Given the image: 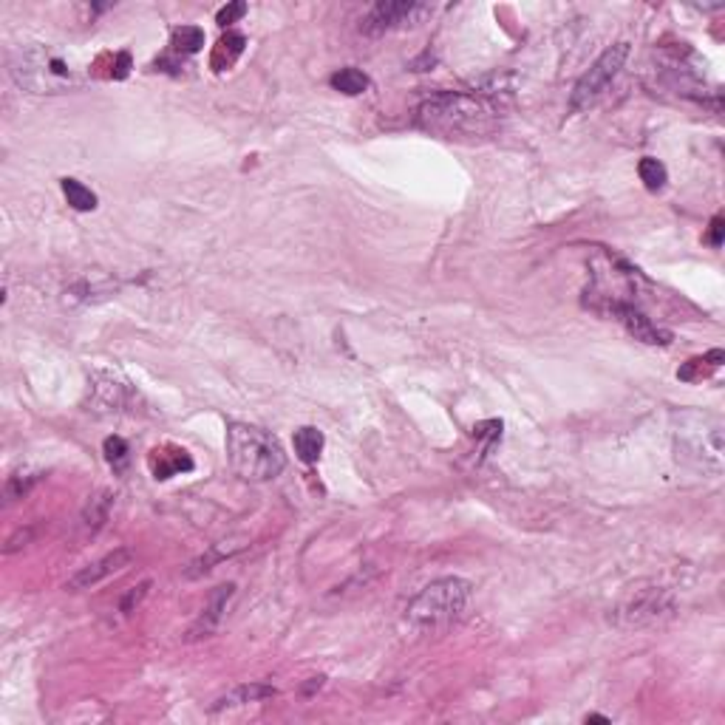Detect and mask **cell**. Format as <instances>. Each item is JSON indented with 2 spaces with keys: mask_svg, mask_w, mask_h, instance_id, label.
<instances>
[{
  "mask_svg": "<svg viewBox=\"0 0 725 725\" xmlns=\"http://www.w3.org/2000/svg\"><path fill=\"white\" fill-rule=\"evenodd\" d=\"M674 454L677 462L698 473L717 476L725 465V423L708 411H680L674 414Z\"/></svg>",
  "mask_w": 725,
  "mask_h": 725,
  "instance_id": "obj_1",
  "label": "cell"
},
{
  "mask_svg": "<svg viewBox=\"0 0 725 725\" xmlns=\"http://www.w3.org/2000/svg\"><path fill=\"white\" fill-rule=\"evenodd\" d=\"M473 598V584L459 575L437 578L428 587H423L405 606V623L414 632L437 635L465 615V609Z\"/></svg>",
  "mask_w": 725,
  "mask_h": 725,
  "instance_id": "obj_2",
  "label": "cell"
},
{
  "mask_svg": "<svg viewBox=\"0 0 725 725\" xmlns=\"http://www.w3.org/2000/svg\"><path fill=\"white\" fill-rule=\"evenodd\" d=\"M227 462L244 482H269L286 468V454L269 431L250 423H230Z\"/></svg>",
  "mask_w": 725,
  "mask_h": 725,
  "instance_id": "obj_3",
  "label": "cell"
},
{
  "mask_svg": "<svg viewBox=\"0 0 725 725\" xmlns=\"http://www.w3.org/2000/svg\"><path fill=\"white\" fill-rule=\"evenodd\" d=\"M12 77L18 85L35 91V94H63L77 89L82 77L74 71V66L66 63L60 54L46 46L20 49L12 60Z\"/></svg>",
  "mask_w": 725,
  "mask_h": 725,
  "instance_id": "obj_4",
  "label": "cell"
},
{
  "mask_svg": "<svg viewBox=\"0 0 725 725\" xmlns=\"http://www.w3.org/2000/svg\"><path fill=\"white\" fill-rule=\"evenodd\" d=\"M674 609L677 604L669 589L646 587V589L629 592L627 598L609 609V623H615L620 629H641V627H651V623L672 618Z\"/></svg>",
  "mask_w": 725,
  "mask_h": 725,
  "instance_id": "obj_5",
  "label": "cell"
},
{
  "mask_svg": "<svg viewBox=\"0 0 725 725\" xmlns=\"http://www.w3.org/2000/svg\"><path fill=\"white\" fill-rule=\"evenodd\" d=\"M627 57H629V43H615V46H609L598 60L589 66V71H584V77L575 82V89L570 94V111L578 113L589 105H596L606 94L609 85L615 82V77L620 74Z\"/></svg>",
  "mask_w": 725,
  "mask_h": 725,
  "instance_id": "obj_6",
  "label": "cell"
},
{
  "mask_svg": "<svg viewBox=\"0 0 725 725\" xmlns=\"http://www.w3.org/2000/svg\"><path fill=\"white\" fill-rule=\"evenodd\" d=\"M428 120L431 128H448V130H465L479 128V120L493 113L485 103L468 94H442L419 111Z\"/></svg>",
  "mask_w": 725,
  "mask_h": 725,
  "instance_id": "obj_7",
  "label": "cell"
},
{
  "mask_svg": "<svg viewBox=\"0 0 725 725\" xmlns=\"http://www.w3.org/2000/svg\"><path fill=\"white\" fill-rule=\"evenodd\" d=\"M428 6L414 4V0H383V4L371 6V12L362 20V32L366 35H383L391 28H400L405 23H414L419 14H425Z\"/></svg>",
  "mask_w": 725,
  "mask_h": 725,
  "instance_id": "obj_8",
  "label": "cell"
},
{
  "mask_svg": "<svg viewBox=\"0 0 725 725\" xmlns=\"http://www.w3.org/2000/svg\"><path fill=\"white\" fill-rule=\"evenodd\" d=\"M130 558H134V553H130L128 547H117L113 553H108V556H103V558H97V561H91V564H85V567H82L74 578H68L66 589H68V592L94 589L97 584H103L105 578L122 573V570L128 567V564H130Z\"/></svg>",
  "mask_w": 725,
  "mask_h": 725,
  "instance_id": "obj_9",
  "label": "cell"
},
{
  "mask_svg": "<svg viewBox=\"0 0 725 725\" xmlns=\"http://www.w3.org/2000/svg\"><path fill=\"white\" fill-rule=\"evenodd\" d=\"M612 315L618 317V321L623 324V329H627L635 340L649 343V346H666L672 340L669 331H663L660 326L651 324L641 309L632 307V303H612Z\"/></svg>",
  "mask_w": 725,
  "mask_h": 725,
  "instance_id": "obj_10",
  "label": "cell"
},
{
  "mask_svg": "<svg viewBox=\"0 0 725 725\" xmlns=\"http://www.w3.org/2000/svg\"><path fill=\"white\" fill-rule=\"evenodd\" d=\"M91 394H94V405L99 411H122L125 405L134 400V391H130L128 383L117 380L105 371H99L91 377Z\"/></svg>",
  "mask_w": 725,
  "mask_h": 725,
  "instance_id": "obj_11",
  "label": "cell"
},
{
  "mask_svg": "<svg viewBox=\"0 0 725 725\" xmlns=\"http://www.w3.org/2000/svg\"><path fill=\"white\" fill-rule=\"evenodd\" d=\"M236 596V584H222V587H215L210 592V598L205 604V609H201V615L199 620L193 623V629H191V641H199V637H207L215 627L222 623L224 612H227V604L230 598Z\"/></svg>",
  "mask_w": 725,
  "mask_h": 725,
  "instance_id": "obj_12",
  "label": "cell"
},
{
  "mask_svg": "<svg viewBox=\"0 0 725 725\" xmlns=\"http://www.w3.org/2000/svg\"><path fill=\"white\" fill-rule=\"evenodd\" d=\"M151 471H153L156 479H170V476H176L182 471H193V459L187 456V451H182V448H173V445L153 448V451H151Z\"/></svg>",
  "mask_w": 725,
  "mask_h": 725,
  "instance_id": "obj_13",
  "label": "cell"
},
{
  "mask_svg": "<svg viewBox=\"0 0 725 725\" xmlns=\"http://www.w3.org/2000/svg\"><path fill=\"white\" fill-rule=\"evenodd\" d=\"M111 507H113V493H111V490H97L94 496H89V502H85V507H82V513H80V527H82L85 533H91V535H94V533L108 521Z\"/></svg>",
  "mask_w": 725,
  "mask_h": 725,
  "instance_id": "obj_14",
  "label": "cell"
},
{
  "mask_svg": "<svg viewBox=\"0 0 725 725\" xmlns=\"http://www.w3.org/2000/svg\"><path fill=\"white\" fill-rule=\"evenodd\" d=\"M275 694H278V691H275L272 686H267V683L238 686L233 691L222 694V698L213 703V712H224V708H236V706H246V703H261V700L275 698Z\"/></svg>",
  "mask_w": 725,
  "mask_h": 725,
  "instance_id": "obj_15",
  "label": "cell"
},
{
  "mask_svg": "<svg viewBox=\"0 0 725 725\" xmlns=\"http://www.w3.org/2000/svg\"><path fill=\"white\" fill-rule=\"evenodd\" d=\"M244 46H246V40L244 35L238 32H227L222 40H219V46L213 49V57H210V66L215 71H227L230 66H233L238 57L244 54Z\"/></svg>",
  "mask_w": 725,
  "mask_h": 725,
  "instance_id": "obj_16",
  "label": "cell"
},
{
  "mask_svg": "<svg viewBox=\"0 0 725 725\" xmlns=\"http://www.w3.org/2000/svg\"><path fill=\"white\" fill-rule=\"evenodd\" d=\"M321 451H324V433L321 431L312 428V425L295 431V454L300 456V462L312 465V462L321 459Z\"/></svg>",
  "mask_w": 725,
  "mask_h": 725,
  "instance_id": "obj_17",
  "label": "cell"
},
{
  "mask_svg": "<svg viewBox=\"0 0 725 725\" xmlns=\"http://www.w3.org/2000/svg\"><path fill=\"white\" fill-rule=\"evenodd\" d=\"M331 89L346 94V97H357L369 89V77L362 74L360 68H340L338 74H331Z\"/></svg>",
  "mask_w": 725,
  "mask_h": 725,
  "instance_id": "obj_18",
  "label": "cell"
},
{
  "mask_svg": "<svg viewBox=\"0 0 725 725\" xmlns=\"http://www.w3.org/2000/svg\"><path fill=\"white\" fill-rule=\"evenodd\" d=\"M63 193L68 199V205L80 210V213H89L97 207V193L91 191V187H85L82 182L77 179H63Z\"/></svg>",
  "mask_w": 725,
  "mask_h": 725,
  "instance_id": "obj_19",
  "label": "cell"
},
{
  "mask_svg": "<svg viewBox=\"0 0 725 725\" xmlns=\"http://www.w3.org/2000/svg\"><path fill=\"white\" fill-rule=\"evenodd\" d=\"M720 366H722V352L714 349V352H708L706 357H694V360H689L686 366L677 371V377H680V380H700V377H706L708 371H714V369H720Z\"/></svg>",
  "mask_w": 725,
  "mask_h": 725,
  "instance_id": "obj_20",
  "label": "cell"
},
{
  "mask_svg": "<svg viewBox=\"0 0 725 725\" xmlns=\"http://www.w3.org/2000/svg\"><path fill=\"white\" fill-rule=\"evenodd\" d=\"M170 43H173V49L182 54H196V51H201V46H205V32H201L199 26H179V28H173Z\"/></svg>",
  "mask_w": 725,
  "mask_h": 725,
  "instance_id": "obj_21",
  "label": "cell"
},
{
  "mask_svg": "<svg viewBox=\"0 0 725 725\" xmlns=\"http://www.w3.org/2000/svg\"><path fill=\"white\" fill-rule=\"evenodd\" d=\"M637 173H641V182L649 187L651 193H658L666 187V179H669V173H666L663 162H658V159H651V156H643L641 159V165H637Z\"/></svg>",
  "mask_w": 725,
  "mask_h": 725,
  "instance_id": "obj_22",
  "label": "cell"
},
{
  "mask_svg": "<svg viewBox=\"0 0 725 725\" xmlns=\"http://www.w3.org/2000/svg\"><path fill=\"white\" fill-rule=\"evenodd\" d=\"M43 479V473L40 471H18V473H12L9 479H6V499L9 502H18L23 496H28V490H32L37 482Z\"/></svg>",
  "mask_w": 725,
  "mask_h": 725,
  "instance_id": "obj_23",
  "label": "cell"
},
{
  "mask_svg": "<svg viewBox=\"0 0 725 725\" xmlns=\"http://www.w3.org/2000/svg\"><path fill=\"white\" fill-rule=\"evenodd\" d=\"M219 561H224V553H219V550H207L205 556H199L196 561H191L187 564V570H184V575L187 578H199V575H205V573H210L215 564Z\"/></svg>",
  "mask_w": 725,
  "mask_h": 725,
  "instance_id": "obj_24",
  "label": "cell"
},
{
  "mask_svg": "<svg viewBox=\"0 0 725 725\" xmlns=\"http://www.w3.org/2000/svg\"><path fill=\"white\" fill-rule=\"evenodd\" d=\"M103 451H105V459L111 462L113 468H117V471L125 468V462H128V442L122 437H108L105 445H103Z\"/></svg>",
  "mask_w": 725,
  "mask_h": 725,
  "instance_id": "obj_25",
  "label": "cell"
},
{
  "mask_svg": "<svg viewBox=\"0 0 725 725\" xmlns=\"http://www.w3.org/2000/svg\"><path fill=\"white\" fill-rule=\"evenodd\" d=\"M148 589H151V581H142L139 587H130V589L125 592L122 604H120V612H125V615L134 612V609L144 601V596H148Z\"/></svg>",
  "mask_w": 725,
  "mask_h": 725,
  "instance_id": "obj_26",
  "label": "cell"
},
{
  "mask_svg": "<svg viewBox=\"0 0 725 725\" xmlns=\"http://www.w3.org/2000/svg\"><path fill=\"white\" fill-rule=\"evenodd\" d=\"M244 14H246V4H241V0H236V4H227L224 9H219V14H215V23L230 26V23L241 20Z\"/></svg>",
  "mask_w": 725,
  "mask_h": 725,
  "instance_id": "obj_27",
  "label": "cell"
},
{
  "mask_svg": "<svg viewBox=\"0 0 725 725\" xmlns=\"http://www.w3.org/2000/svg\"><path fill=\"white\" fill-rule=\"evenodd\" d=\"M28 539H32V530H20L18 535H12V539L6 542V547H4V553H14V550H20Z\"/></svg>",
  "mask_w": 725,
  "mask_h": 725,
  "instance_id": "obj_28",
  "label": "cell"
},
{
  "mask_svg": "<svg viewBox=\"0 0 725 725\" xmlns=\"http://www.w3.org/2000/svg\"><path fill=\"white\" fill-rule=\"evenodd\" d=\"M708 241H712L714 246L722 244V219H714V222H712V236H708Z\"/></svg>",
  "mask_w": 725,
  "mask_h": 725,
  "instance_id": "obj_29",
  "label": "cell"
},
{
  "mask_svg": "<svg viewBox=\"0 0 725 725\" xmlns=\"http://www.w3.org/2000/svg\"><path fill=\"white\" fill-rule=\"evenodd\" d=\"M587 722H609V720H606V717H601V714H589V717H587Z\"/></svg>",
  "mask_w": 725,
  "mask_h": 725,
  "instance_id": "obj_30",
  "label": "cell"
}]
</instances>
